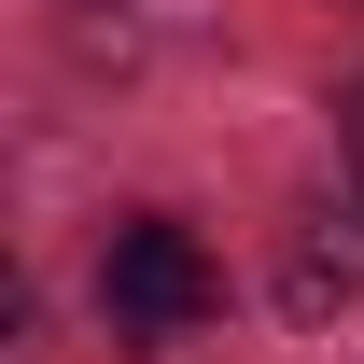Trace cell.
<instances>
[{
    "instance_id": "obj_2",
    "label": "cell",
    "mask_w": 364,
    "mask_h": 364,
    "mask_svg": "<svg viewBox=\"0 0 364 364\" xmlns=\"http://www.w3.org/2000/svg\"><path fill=\"white\" fill-rule=\"evenodd\" d=\"M364 294V182H350V210H322L309 238H294V267H280V309L322 322V309H350Z\"/></svg>"
},
{
    "instance_id": "obj_3",
    "label": "cell",
    "mask_w": 364,
    "mask_h": 364,
    "mask_svg": "<svg viewBox=\"0 0 364 364\" xmlns=\"http://www.w3.org/2000/svg\"><path fill=\"white\" fill-rule=\"evenodd\" d=\"M336 140H350V182H364V85H350V112H336Z\"/></svg>"
},
{
    "instance_id": "obj_1",
    "label": "cell",
    "mask_w": 364,
    "mask_h": 364,
    "mask_svg": "<svg viewBox=\"0 0 364 364\" xmlns=\"http://www.w3.org/2000/svg\"><path fill=\"white\" fill-rule=\"evenodd\" d=\"M225 309V267L196 252L182 225H112V252H98V322H112V350H182L196 322Z\"/></svg>"
}]
</instances>
